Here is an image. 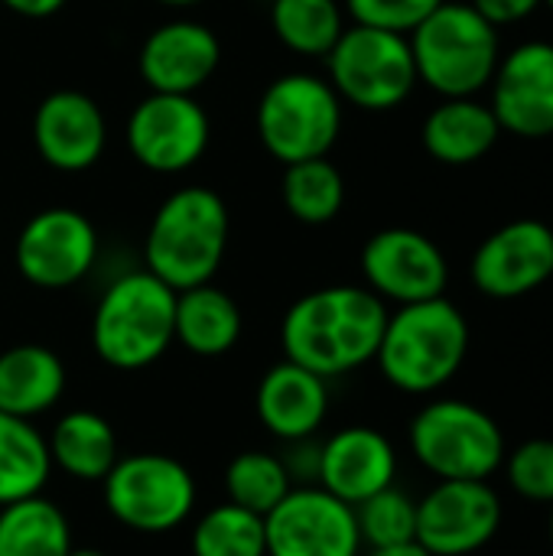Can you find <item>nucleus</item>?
I'll return each instance as SVG.
<instances>
[{
	"instance_id": "f257e3e1",
	"label": "nucleus",
	"mask_w": 553,
	"mask_h": 556,
	"mask_svg": "<svg viewBox=\"0 0 553 556\" xmlns=\"http://www.w3.org/2000/svg\"><path fill=\"white\" fill-rule=\"evenodd\" d=\"M388 303L368 287H323L300 296L280 323L284 358L319 378H342L375 362Z\"/></svg>"
},
{
	"instance_id": "f03ea898",
	"label": "nucleus",
	"mask_w": 553,
	"mask_h": 556,
	"mask_svg": "<svg viewBox=\"0 0 553 556\" xmlns=\"http://www.w3.org/2000/svg\"><path fill=\"white\" fill-rule=\"evenodd\" d=\"M469 355V323L447 296L407 303L388 313L375 355L381 378L414 397L447 388Z\"/></svg>"
},
{
	"instance_id": "7ed1b4c3",
	"label": "nucleus",
	"mask_w": 553,
	"mask_h": 556,
	"mask_svg": "<svg viewBox=\"0 0 553 556\" xmlns=\"http://www.w3.org/2000/svg\"><path fill=\"white\" fill-rule=\"evenodd\" d=\"M228 248V208L218 192L202 186L176 189L153 215L143 261L166 287L189 290L212 283Z\"/></svg>"
},
{
	"instance_id": "20e7f679",
	"label": "nucleus",
	"mask_w": 553,
	"mask_h": 556,
	"mask_svg": "<svg viewBox=\"0 0 553 556\" xmlns=\"http://www.w3.org/2000/svg\"><path fill=\"white\" fill-rule=\"evenodd\" d=\"M176 290L147 267L117 277L91 316V349L114 371H140L176 342Z\"/></svg>"
},
{
	"instance_id": "39448f33",
	"label": "nucleus",
	"mask_w": 553,
	"mask_h": 556,
	"mask_svg": "<svg viewBox=\"0 0 553 556\" xmlns=\"http://www.w3.org/2000/svg\"><path fill=\"white\" fill-rule=\"evenodd\" d=\"M407 39L417 81L443 98H476L489 88L502 59L499 26H492L473 3L443 0Z\"/></svg>"
},
{
	"instance_id": "423d86ee",
	"label": "nucleus",
	"mask_w": 553,
	"mask_h": 556,
	"mask_svg": "<svg viewBox=\"0 0 553 556\" xmlns=\"http://www.w3.org/2000/svg\"><path fill=\"white\" fill-rule=\"evenodd\" d=\"M407 443L437 482H489L508 453L502 427L482 407L460 397L424 404L411 420Z\"/></svg>"
},
{
	"instance_id": "0eeeda50",
	"label": "nucleus",
	"mask_w": 553,
	"mask_h": 556,
	"mask_svg": "<svg viewBox=\"0 0 553 556\" xmlns=\"http://www.w3.org/2000/svg\"><path fill=\"white\" fill-rule=\"evenodd\" d=\"M342 130V98L326 78L290 72L267 85L257 104V134L284 166L326 156Z\"/></svg>"
},
{
	"instance_id": "6e6552de",
	"label": "nucleus",
	"mask_w": 553,
	"mask_h": 556,
	"mask_svg": "<svg viewBox=\"0 0 553 556\" xmlns=\"http://www.w3.org/2000/svg\"><path fill=\"white\" fill-rule=\"evenodd\" d=\"M108 515L137 534H169L196 511V479L176 459L163 453L117 456L101 479Z\"/></svg>"
},
{
	"instance_id": "1a4fd4ad",
	"label": "nucleus",
	"mask_w": 553,
	"mask_h": 556,
	"mask_svg": "<svg viewBox=\"0 0 553 556\" xmlns=\"http://www.w3.org/2000/svg\"><path fill=\"white\" fill-rule=\"evenodd\" d=\"M329 85L362 111H391L404 104L417 85L411 39L378 26H345L326 55Z\"/></svg>"
},
{
	"instance_id": "9d476101",
	"label": "nucleus",
	"mask_w": 553,
	"mask_h": 556,
	"mask_svg": "<svg viewBox=\"0 0 553 556\" xmlns=\"http://www.w3.org/2000/svg\"><path fill=\"white\" fill-rule=\"evenodd\" d=\"M267 556H362L355 508L319 485H293L287 498L264 515Z\"/></svg>"
},
{
	"instance_id": "9b49d317",
	"label": "nucleus",
	"mask_w": 553,
	"mask_h": 556,
	"mask_svg": "<svg viewBox=\"0 0 553 556\" xmlns=\"http://www.w3.org/2000/svg\"><path fill=\"white\" fill-rule=\"evenodd\" d=\"M16 270L39 290H65L85 280L98 261L95 225L65 205L36 212L13 248Z\"/></svg>"
},
{
	"instance_id": "f8f14e48",
	"label": "nucleus",
	"mask_w": 553,
	"mask_h": 556,
	"mask_svg": "<svg viewBox=\"0 0 553 556\" xmlns=\"http://www.w3.org/2000/svg\"><path fill=\"white\" fill-rule=\"evenodd\" d=\"M502 528V498L489 482H437L417 502L414 544L430 556L479 554Z\"/></svg>"
},
{
	"instance_id": "ddd939ff",
	"label": "nucleus",
	"mask_w": 553,
	"mask_h": 556,
	"mask_svg": "<svg viewBox=\"0 0 553 556\" xmlns=\"http://www.w3.org/2000/svg\"><path fill=\"white\" fill-rule=\"evenodd\" d=\"M362 274L385 303H424L447 293L450 264L433 238L414 228H385L362 248Z\"/></svg>"
},
{
	"instance_id": "4468645a",
	"label": "nucleus",
	"mask_w": 553,
	"mask_h": 556,
	"mask_svg": "<svg viewBox=\"0 0 553 556\" xmlns=\"http://www.w3.org/2000/svg\"><path fill=\"white\" fill-rule=\"evenodd\" d=\"M209 134V114L192 94L150 91L127 121V147L153 173H183L199 163Z\"/></svg>"
},
{
	"instance_id": "2eb2a0df",
	"label": "nucleus",
	"mask_w": 553,
	"mask_h": 556,
	"mask_svg": "<svg viewBox=\"0 0 553 556\" xmlns=\"http://www.w3.org/2000/svg\"><path fill=\"white\" fill-rule=\"evenodd\" d=\"M473 287L492 300H518L553 277V228L538 218H518L492 231L473 254Z\"/></svg>"
},
{
	"instance_id": "dca6fc26",
	"label": "nucleus",
	"mask_w": 553,
	"mask_h": 556,
	"mask_svg": "<svg viewBox=\"0 0 553 556\" xmlns=\"http://www.w3.org/2000/svg\"><path fill=\"white\" fill-rule=\"evenodd\" d=\"M489 88V108L502 130L525 140L553 137V42L531 39L515 46L499 59Z\"/></svg>"
},
{
	"instance_id": "f3484780",
	"label": "nucleus",
	"mask_w": 553,
	"mask_h": 556,
	"mask_svg": "<svg viewBox=\"0 0 553 556\" xmlns=\"http://www.w3.org/2000/svg\"><path fill=\"white\" fill-rule=\"evenodd\" d=\"M394 479L398 453L391 440L375 427H345L319 443L316 485L352 508L378 495L381 489H391Z\"/></svg>"
},
{
	"instance_id": "a211bd4d",
	"label": "nucleus",
	"mask_w": 553,
	"mask_h": 556,
	"mask_svg": "<svg viewBox=\"0 0 553 556\" xmlns=\"http://www.w3.org/2000/svg\"><path fill=\"white\" fill-rule=\"evenodd\" d=\"M104 114L81 91H52L33 114V143L52 169L81 173L95 166L104 153Z\"/></svg>"
},
{
	"instance_id": "6ab92c4d",
	"label": "nucleus",
	"mask_w": 553,
	"mask_h": 556,
	"mask_svg": "<svg viewBox=\"0 0 553 556\" xmlns=\"http://www.w3.org/2000/svg\"><path fill=\"white\" fill-rule=\"evenodd\" d=\"M222 59L218 36L192 20H173L153 29L140 46V75L150 91L192 94L202 88Z\"/></svg>"
},
{
	"instance_id": "aec40b11",
	"label": "nucleus",
	"mask_w": 553,
	"mask_h": 556,
	"mask_svg": "<svg viewBox=\"0 0 553 556\" xmlns=\"http://www.w3.org/2000/svg\"><path fill=\"white\" fill-rule=\"evenodd\" d=\"M257 420L280 443L310 440L319 433L329 414V384L310 368L284 358L264 371L254 394Z\"/></svg>"
},
{
	"instance_id": "412c9836",
	"label": "nucleus",
	"mask_w": 553,
	"mask_h": 556,
	"mask_svg": "<svg viewBox=\"0 0 553 556\" xmlns=\"http://www.w3.org/2000/svg\"><path fill=\"white\" fill-rule=\"evenodd\" d=\"M424 147L437 163H479L502 137L499 117L479 98H443L424 121Z\"/></svg>"
},
{
	"instance_id": "4be33fe9",
	"label": "nucleus",
	"mask_w": 553,
	"mask_h": 556,
	"mask_svg": "<svg viewBox=\"0 0 553 556\" xmlns=\"http://www.w3.org/2000/svg\"><path fill=\"white\" fill-rule=\"evenodd\" d=\"M65 394L62 358L36 342L0 352V410L10 417L33 420L49 414Z\"/></svg>"
},
{
	"instance_id": "5701e85b",
	"label": "nucleus",
	"mask_w": 553,
	"mask_h": 556,
	"mask_svg": "<svg viewBox=\"0 0 553 556\" xmlns=\"http://www.w3.org/2000/svg\"><path fill=\"white\" fill-rule=\"evenodd\" d=\"M241 329H244L241 309L225 290L202 283V287H189V290L176 293L173 332L186 352H192L199 358L228 355L238 345Z\"/></svg>"
},
{
	"instance_id": "b1692460",
	"label": "nucleus",
	"mask_w": 553,
	"mask_h": 556,
	"mask_svg": "<svg viewBox=\"0 0 553 556\" xmlns=\"http://www.w3.org/2000/svg\"><path fill=\"white\" fill-rule=\"evenodd\" d=\"M52 469L65 472L75 482H101L117 463L114 427L95 410H68L55 420L46 437Z\"/></svg>"
},
{
	"instance_id": "393cba45",
	"label": "nucleus",
	"mask_w": 553,
	"mask_h": 556,
	"mask_svg": "<svg viewBox=\"0 0 553 556\" xmlns=\"http://www.w3.org/2000/svg\"><path fill=\"white\" fill-rule=\"evenodd\" d=\"M72 547V525L55 502L29 495L0 508V556H68Z\"/></svg>"
},
{
	"instance_id": "a878e982",
	"label": "nucleus",
	"mask_w": 553,
	"mask_h": 556,
	"mask_svg": "<svg viewBox=\"0 0 553 556\" xmlns=\"http://www.w3.org/2000/svg\"><path fill=\"white\" fill-rule=\"evenodd\" d=\"M52 476L46 437L33 420L0 410V508L29 495H42Z\"/></svg>"
},
{
	"instance_id": "bb28decb",
	"label": "nucleus",
	"mask_w": 553,
	"mask_h": 556,
	"mask_svg": "<svg viewBox=\"0 0 553 556\" xmlns=\"http://www.w3.org/2000/svg\"><path fill=\"white\" fill-rule=\"evenodd\" d=\"M345 179L326 156L290 163L284 173V205L303 225H326L342 212Z\"/></svg>"
},
{
	"instance_id": "cd10ccee",
	"label": "nucleus",
	"mask_w": 553,
	"mask_h": 556,
	"mask_svg": "<svg viewBox=\"0 0 553 556\" xmlns=\"http://www.w3.org/2000/svg\"><path fill=\"white\" fill-rule=\"evenodd\" d=\"M271 23L277 39L300 55H329L345 29L339 0H274Z\"/></svg>"
},
{
	"instance_id": "c85d7f7f",
	"label": "nucleus",
	"mask_w": 553,
	"mask_h": 556,
	"mask_svg": "<svg viewBox=\"0 0 553 556\" xmlns=\"http://www.w3.org/2000/svg\"><path fill=\"white\" fill-rule=\"evenodd\" d=\"M290 489H293V479H290L284 459L267 450L238 453L225 469L228 502L244 511H254L261 518L271 515L287 498Z\"/></svg>"
},
{
	"instance_id": "c756f323",
	"label": "nucleus",
	"mask_w": 553,
	"mask_h": 556,
	"mask_svg": "<svg viewBox=\"0 0 553 556\" xmlns=\"http://www.w3.org/2000/svg\"><path fill=\"white\" fill-rule=\"evenodd\" d=\"M189 544L192 556H267L264 518L222 502L196 521Z\"/></svg>"
},
{
	"instance_id": "7c9ffc66",
	"label": "nucleus",
	"mask_w": 553,
	"mask_h": 556,
	"mask_svg": "<svg viewBox=\"0 0 553 556\" xmlns=\"http://www.w3.org/2000/svg\"><path fill=\"white\" fill-rule=\"evenodd\" d=\"M355 521H359L362 544L368 551L404 547L414 544L417 538V502L398 485H391L355 505Z\"/></svg>"
},
{
	"instance_id": "2f4dec72",
	"label": "nucleus",
	"mask_w": 553,
	"mask_h": 556,
	"mask_svg": "<svg viewBox=\"0 0 553 556\" xmlns=\"http://www.w3.org/2000/svg\"><path fill=\"white\" fill-rule=\"evenodd\" d=\"M508 485L538 505H553V440H528L505 453Z\"/></svg>"
},
{
	"instance_id": "473e14b6",
	"label": "nucleus",
	"mask_w": 553,
	"mask_h": 556,
	"mask_svg": "<svg viewBox=\"0 0 553 556\" xmlns=\"http://www.w3.org/2000/svg\"><path fill=\"white\" fill-rule=\"evenodd\" d=\"M440 3L443 0H345L355 23L404 36H411Z\"/></svg>"
},
{
	"instance_id": "72a5a7b5",
	"label": "nucleus",
	"mask_w": 553,
	"mask_h": 556,
	"mask_svg": "<svg viewBox=\"0 0 553 556\" xmlns=\"http://www.w3.org/2000/svg\"><path fill=\"white\" fill-rule=\"evenodd\" d=\"M280 459H284L293 485H316V476H319V443H316V437L287 443V453Z\"/></svg>"
},
{
	"instance_id": "f704fd0d",
	"label": "nucleus",
	"mask_w": 553,
	"mask_h": 556,
	"mask_svg": "<svg viewBox=\"0 0 553 556\" xmlns=\"http://www.w3.org/2000/svg\"><path fill=\"white\" fill-rule=\"evenodd\" d=\"M492 26H512L528 20L538 7H544V0H469Z\"/></svg>"
},
{
	"instance_id": "c9c22d12",
	"label": "nucleus",
	"mask_w": 553,
	"mask_h": 556,
	"mask_svg": "<svg viewBox=\"0 0 553 556\" xmlns=\"http://www.w3.org/2000/svg\"><path fill=\"white\" fill-rule=\"evenodd\" d=\"M3 7H10L13 13L29 16V20H42V16H52L55 10H62L65 0H3Z\"/></svg>"
},
{
	"instance_id": "e433bc0d",
	"label": "nucleus",
	"mask_w": 553,
	"mask_h": 556,
	"mask_svg": "<svg viewBox=\"0 0 553 556\" xmlns=\"http://www.w3.org/2000/svg\"><path fill=\"white\" fill-rule=\"evenodd\" d=\"M362 556H430L424 547H417V544H404V547H388V551H368V554Z\"/></svg>"
},
{
	"instance_id": "4c0bfd02",
	"label": "nucleus",
	"mask_w": 553,
	"mask_h": 556,
	"mask_svg": "<svg viewBox=\"0 0 553 556\" xmlns=\"http://www.w3.org/2000/svg\"><path fill=\"white\" fill-rule=\"evenodd\" d=\"M68 556H108L104 551H95V547H72Z\"/></svg>"
},
{
	"instance_id": "58836bf2",
	"label": "nucleus",
	"mask_w": 553,
	"mask_h": 556,
	"mask_svg": "<svg viewBox=\"0 0 553 556\" xmlns=\"http://www.w3.org/2000/svg\"><path fill=\"white\" fill-rule=\"evenodd\" d=\"M156 3H166V7H192V3H202V0H156Z\"/></svg>"
},
{
	"instance_id": "ea45409f",
	"label": "nucleus",
	"mask_w": 553,
	"mask_h": 556,
	"mask_svg": "<svg viewBox=\"0 0 553 556\" xmlns=\"http://www.w3.org/2000/svg\"><path fill=\"white\" fill-rule=\"evenodd\" d=\"M551 544H553V505H551Z\"/></svg>"
},
{
	"instance_id": "a19ab883",
	"label": "nucleus",
	"mask_w": 553,
	"mask_h": 556,
	"mask_svg": "<svg viewBox=\"0 0 553 556\" xmlns=\"http://www.w3.org/2000/svg\"><path fill=\"white\" fill-rule=\"evenodd\" d=\"M544 3H548V7H551V10H553V0H544Z\"/></svg>"
}]
</instances>
